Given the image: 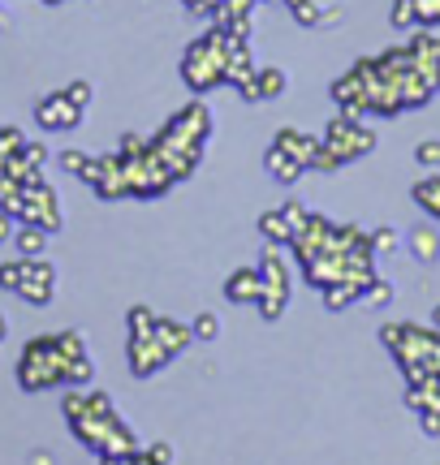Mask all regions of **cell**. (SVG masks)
Returning a JSON list of instances; mask_svg holds the SVG:
<instances>
[{
    "mask_svg": "<svg viewBox=\"0 0 440 465\" xmlns=\"http://www.w3.org/2000/svg\"><path fill=\"white\" fill-rule=\"evenodd\" d=\"M190 332H195V341H216V336H220V315L199 311V315H195V323H190Z\"/></svg>",
    "mask_w": 440,
    "mask_h": 465,
    "instance_id": "obj_22",
    "label": "cell"
},
{
    "mask_svg": "<svg viewBox=\"0 0 440 465\" xmlns=\"http://www.w3.org/2000/svg\"><path fill=\"white\" fill-rule=\"evenodd\" d=\"M406 405L415 414H440V375L410 380L406 383Z\"/></svg>",
    "mask_w": 440,
    "mask_h": 465,
    "instance_id": "obj_12",
    "label": "cell"
},
{
    "mask_svg": "<svg viewBox=\"0 0 440 465\" xmlns=\"http://www.w3.org/2000/svg\"><path fill=\"white\" fill-rule=\"evenodd\" d=\"M225 298L229 302H259V267H237L234 276L225 281Z\"/></svg>",
    "mask_w": 440,
    "mask_h": 465,
    "instance_id": "obj_15",
    "label": "cell"
},
{
    "mask_svg": "<svg viewBox=\"0 0 440 465\" xmlns=\"http://www.w3.org/2000/svg\"><path fill=\"white\" fill-rule=\"evenodd\" d=\"M0 341H5V315H0Z\"/></svg>",
    "mask_w": 440,
    "mask_h": 465,
    "instance_id": "obj_37",
    "label": "cell"
},
{
    "mask_svg": "<svg viewBox=\"0 0 440 465\" xmlns=\"http://www.w3.org/2000/svg\"><path fill=\"white\" fill-rule=\"evenodd\" d=\"M363 302H372V306H385V302H393V284L375 276V281L363 289Z\"/></svg>",
    "mask_w": 440,
    "mask_h": 465,
    "instance_id": "obj_25",
    "label": "cell"
},
{
    "mask_svg": "<svg viewBox=\"0 0 440 465\" xmlns=\"http://www.w3.org/2000/svg\"><path fill=\"white\" fill-rule=\"evenodd\" d=\"M125 358H130V371H135L138 380H147V375H155L160 366H169V358H165V349L155 345L152 336H130V345H125Z\"/></svg>",
    "mask_w": 440,
    "mask_h": 465,
    "instance_id": "obj_10",
    "label": "cell"
},
{
    "mask_svg": "<svg viewBox=\"0 0 440 465\" xmlns=\"http://www.w3.org/2000/svg\"><path fill=\"white\" fill-rule=\"evenodd\" d=\"M380 341L389 345V353L397 358L402 375L424 380V375H440V328H419V323H385Z\"/></svg>",
    "mask_w": 440,
    "mask_h": 465,
    "instance_id": "obj_4",
    "label": "cell"
},
{
    "mask_svg": "<svg viewBox=\"0 0 440 465\" xmlns=\"http://www.w3.org/2000/svg\"><path fill=\"white\" fill-rule=\"evenodd\" d=\"M14 232H17V220L9 212H0V242H14Z\"/></svg>",
    "mask_w": 440,
    "mask_h": 465,
    "instance_id": "obj_33",
    "label": "cell"
},
{
    "mask_svg": "<svg viewBox=\"0 0 440 465\" xmlns=\"http://www.w3.org/2000/svg\"><path fill=\"white\" fill-rule=\"evenodd\" d=\"M415 203H419L432 220H440V173L436 177H424V182L415 185Z\"/></svg>",
    "mask_w": 440,
    "mask_h": 465,
    "instance_id": "obj_20",
    "label": "cell"
},
{
    "mask_svg": "<svg viewBox=\"0 0 440 465\" xmlns=\"http://www.w3.org/2000/svg\"><path fill=\"white\" fill-rule=\"evenodd\" d=\"M419 422H424L427 435H440V414H419Z\"/></svg>",
    "mask_w": 440,
    "mask_h": 465,
    "instance_id": "obj_34",
    "label": "cell"
},
{
    "mask_svg": "<svg viewBox=\"0 0 440 465\" xmlns=\"http://www.w3.org/2000/svg\"><path fill=\"white\" fill-rule=\"evenodd\" d=\"M22 276H26V259H14V263H0V289H22Z\"/></svg>",
    "mask_w": 440,
    "mask_h": 465,
    "instance_id": "obj_24",
    "label": "cell"
},
{
    "mask_svg": "<svg viewBox=\"0 0 440 465\" xmlns=\"http://www.w3.org/2000/svg\"><path fill=\"white\" fill-rule=\"evenodd\" d=\"M289 14L298 17L303 26H341V9H333V5H320V0H285Z\"/></svg>",
    "mask_w": 440,
    "mask_h": 465,
    "instance_id": "obj_13",
    "label": "cell"
},
{
    "mask_svg": "<svg viewBox=\"0 0 440 465\" xmlns=\"http://www.w3.org/2000/svg\"><path fill=\"white\" fill-rule=\"evenodd\" d=\"M272 147L289 151V155H294V160H298L303 168H311V160H315V147H320V138H315V134L294 130V125H285V130H276V138H272Z\"/></svg>",
    "mask_w": 440,
    "mask_h": 465,
    "instance_id": "obj_11",
    "label": "cell"
},
{
    "mask_svg": "<svg viewBox=\"0 0 440 465\" xmlns=\"http://www.w3.org/2000/svg\"><path fill=\"white\" fill-rule=\"evenodd\" d=\"M259 232H264V242H272V246H289V242H294V229H289V220L281 207L259 216Z\"/></svg>",
    "mask_w": 440,
    "mask_h": 465,
    "instance_id": "obj_18",
    "label": "cell"
},
{
    "mask_svg": "<svg viewBox=\"0 0 440 465\" xmlns=\"http://www.w3.org/2000/svg\"><path fill=\"white\" fill-rule=\"evenodd\" d=\"M372 147H375L372 125H358V116H333L328 130H324V138H320V147H315L311 168H315V173H337L341 164L363 160Z\"/></svg>",
    "mask_w": 440,
    "mask_h": 465,
    "instance_id": "obj_5",
    "label": "cell"
},
{
    "mask_svg": "<svg viewBox=\"0 0 440 465\" xmlns=\"http://www.w3.org/2000/svg\"><path fill=\"white\" fill-rule=\"evenodd\" d=\"M65 95L74 104H78V108H86V104H91V83H69L65 86Z\"/></svg>",
    "mask_w": 440,
    "mask_h": 465,
    "instance_id": "obj_31",
    "label": "cell"
},
{
    "mask_svg": "<svg viewBox=\"0 0 440 465\" xmlns=\"http://www.w3.org/2000/svg\"><path fill=\"white\" fill-rule=\"evenodd\" d=\"M61 203H56V194H52L48 185H26L22 190V207H17V224H39V229H61Z\"/></svg>",
    "mask_w": 440,
    "mask_h": 465,
    "instance_id": "obj_7",
    "label": "cell"
},
{
    "mask_svg": "<svg viewBox=\"0 0 440 465\" xmlns=\"http://www.w3.org/2000/svg\"><path fill=\"white\" fill-rule=\"evenodd\" d=\"M14 246L22 250V259H39L44 246H48V229H39V224H17Z\"/></svg>",
    "mask_w": 440,
    "mask_h": 465,
    "instance_id": "obj_19",
    "label": "cell"
},
{
    "mask_svg": "<svg viewBox=\"0 0 440 465\" xmlns=\"http://www.w3.org/2000/svg\"><path fill=\"white\" fill-rule=\"evenodd\" d=\"M415 26H419V31H436L440 26V0H415Z\"/></svg>",
    "mask_w": 440,
    "mask_h": 465,
    "instance_id": "obj_21",
    "label": "cell"
},
{
    "mask_svg": "<svg viewBox=\"0 0 440 465\" xmlns=\"http://www.w3.org/2000/svg\"><path fill=\"white\" fill-rule=\"evenodd\" d=\"M289 293H294V281H289V263L285 254H281V246H264V254H259V315L268 319V323H276V319L285 315L289 306Z\"/></svg>",
    "mask_w": 440,
    "mask_h": 465,
    "instance_id": "obj_6",
    "label": "cell"
},
{
    "mask_svg": "<svg viewBox=\"0 0 440 465\" xmlns=\"http://www.w3.org/2000/svg\"><path fill=\"white\" fill-rule=\"evenodd\" d=\"M86 164H91V155H83V151H65V155H61V168L74 173V177H83Z\"/></svg>",
    "mask_w": 440,
    "mask_h": 465,
    "instance_id": "obj_28",
    "label": "cell"
},
{
    "mask_svg": "<svg viewBox=\"0 0 440 465\" xmlns=\"http://www.w3.org/2000/svg\"><path fill=\"white\" fill-rule=\"evenodd\" d=\"M432 328H440V302H436V311H432Z\"/></svg>",
    "mask_w": 440,
    "mask_h": 465,
    "instance_id": "obj_36",
    "label": "cell"
},
{
    "mask_svg": "<svg viewBox=\"0 0 440 465\" xmlns=\"http://www.w3.org/2000/svg\"><path fill=\"white\" fill-rule=\"evenodd\" d=\"M410 254H415V263H436L440 259V229H432V224H419V229L406 237Z\"/></svg>",
    "mask_w": 440,
    "mask_h": 465,
    "instance_id": "obj_16",
    "label": "cell"
},
{
    "mask_svg": "<svg viewBox=\"0 0 440 465\" xmlns=\"http://www.w3.org/2000/svg\"><path fill=\"white\" fill-rule=\"evenodd\" d=\"M415 160L424 168H440V138H427V143H419L415 147Z\"/></svg>",
    "mask_w": 440,
    "mask_h": 465,
    "instance_id": "obj_26",
    "label": "cell"
},
{
    "mask_svg": "<svg viewBox=\"0 0 440 465\" xmlns=\"http://www.w3.org/2000/svg\"><path fill=\"white\" fill-rule=\"evenodd\" d=\"M372 246H375V254H393V250L402 246V237H397V232H393L389 224H385V229H375V232H372Z\"/></svg>",
    "mask_w": 440,
    "mask_h": 465,
    "instance_id": "obj_27",
    "label": "cell"
},
{
    "mask_svg": "<svg viewBox=\"0 0 440 465\" xmlns=\"http://www.w3.org/2000/svg\"><path fill=\"white\" fill-rule=\"evenodd\" d=\"M52 289H56V267H52L44 254H39V259H26V276H22L17 298H26L31 306H48Z\"/></svg>",
    "mask_w": 440,
    "mask_h": 465,
    "instance_id": "obj_9",
    "label": "cell"
},
{
    "mask_svg": "<svg viewBox=\"0 0 440 465\" xmlns=\"http://www.w3.org/2000/svg\"><path fill=\"white\" fill-rule=\"evenodd\" d=\"M61 410H65L69 431L78 435L95 457H130V452H138L135 427L113 410L108 392H78L74 388V392H65Z\"/></svg>",
    "mask_w": 440,
    "mask_h": 465,
    "instance_id": "obj_2",
    "label": "cell"
},
{
    "mask_svg": "<svg viewBox=\"0 0 440 465\" xmlns=\"http://www.w3.org/2000/svg\"><path fill=\"white\" fill-rule=\"evenodd\" d=\"M48 5H61V0H48Z\"/></svg>",
    "mask_w": 440,
    "mask_h": 465,
    "instance_id": "obj_38",
    "label": "cell"
},
{
    "mask_svg": "<svg viewBox=\"0 0 440 465\" xmlns=\"http://www.w3.org/2000/svg\"><path fill=\"white\" fill-rule=\"evenodd\" d=\"M83 113L86 108H78L65 91H52V95H44V100L35 104V121H39L44 130H74V125L83 121Z\"/></svg>",
    "mask_w": 440,
    "mask_h": 465,
    "instance_id": "obj_8",
    "label": "cell"
},
{
    "mask_svg": "<svg viewBox=\"0 0 440 465\" xmlns=\"http://www.w3.org/2000/svg\"><path fill=\"white\" fill-rule=\"evenodd\" d=\"M31 465H52V452H31Z\"/></svg>",
    "mask_w": 440,
    "mask_h": 465,
    "instance_id": "obj_35",
    "label": "cell"
},
{
    "mask_svg": "<svg viewBox=\"0 0 440 465\" xmlns=\"http://www.w3.org/2000/svg\"><path fill=\"white\" fill-rule=\"evenodd\" d=\"M143 452H147L155 465H173V449H169V444H147Z\"/></svg>",
    "mask_w": 440,
    "mask_h": 465,
    "instance_id": "obj_32",
    "label": "cell"
},
{
    "mask_svg": "<svg viewBox=\"0 0 440 465\" xmlns=\"http://www.w3.org/2000/svg\"><path fill=\"white\" fill-rule=\"evenodd\" d=\"M264 164H268V173H272V177H276L281 185H294V182H298V177L306 173V168L298 164V160H294L289 151H281V147H268V155H264Z\"/></svg>",
    "mask_w": 440,
    "mask_h": 465,
    "instance_id": "obj_17",
    "label": "cell"
},
{
    "mask_svg": "<svg viewBox=\"0 0 440 465\" xmlns=\"http://www.w3.org/2000/svg\"><path fill=\"white\" fill-rule=\"evenodd\" d=\"M285 86H289V78H285V69H281V65H259L255 83L246 86L242 95H246V100H276Z\"/></svg>",
    "mask_w": 440,
    "mask_h": 465,
    "instance_id": "obj_14",
    "label": "cell"
},
{
    "mask_svg": "<svg viewBox=\"0 0 440 465\" xmlns=\"http://www.w3.org/2000/svg\"><path fill=\"white\" fill-rule=\"evenodd\" d=\"M281 212H285V220H289V229H294V232L303 229V224H306V216H311V212H306L303 203H285Z\"/></svg>",
    "mask_w": 440,
    "mask_h": 465,
    "instance_id": "obj_29",
    "label": "cell"
},
{
    "mask_svg": "<svg viewBox=\"0 0 440 465\" xmlns=\"http://www.w3.org/2000/svg\"><path fill=\"white\" fill-rule=\"evenodd\" d=\"M242 44V39H234V35L225 31V26H212V31H204L195 44L186 48V56H182V78H186L190 91H212V86L229 83V56H234V48Z\"/></svg>",
    "mask_w": 440,
    "mask_h": 465,
    "instance_id": "obj_3",
    "label": "cell"
},
{
    "mask_svg": "<svg viewBox=\"0 0 440 465\" xmlns=\"http://www.w3.org/2000/svg\"><path fill=\"white\" fill-rule=\"evenodd\" d=\"M100 465H155V461L138 449V452H130V457H100Z\"/></svg>",
    "mask_w": 440,
    "mask_h": 465,
    "instance_id": "obj_30",
    "label": "cell"
},
{
    "mask_svg": "<svg viewBox=\"0 0 440 465\" xmlns=\"http://www.w3.org/2000/svg\"><path fill=\"white\" fill-rule=\"evenodd\" d=\"M389 22L397 31H419V26H415V0H393Z\"/></svg>",
    "mask_w": 440,
    "mask_h": 465,
    "instance_id": "obj_23",
    "label": "cell"
},
{
    "mask_svg": "<svg viewBox=\"0 0 440 465\" xmlns=\"http://www.w3.org/2000/svg\"><path fill=\"white\" fill-rule=\"evenodd\" d=\"M91 380V358H86V341L78 332H56V336H35L17 358V383L26 392H44L56 383H78Z\"/></svg>",
    "mask_w": 440,
    "mask_h": 465,
    "instance_id": "obj_1",
    "label": "cell"
}]
</instances>
